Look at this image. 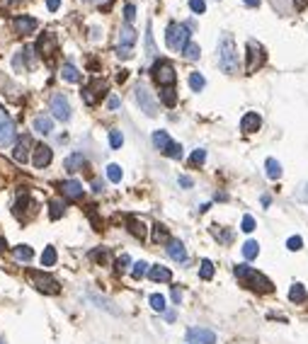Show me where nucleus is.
<instances>
[{
    "label": "nucleus",
    "instance_id": "obj_44",
    "mask_svg": "<svg viewBox=\"0 0 308 344\" xmlns=\"http://www.w3.org/2000/svg\"><path fill=\"white\" fill-rule=\"evenodd\" d=\"M163 155H167V158H172V160H180V158H182V155H184V153H182V145H180V143H175V141H172V143H170V148L165 150Z\"/></svg>",
    "mask_w": 308,
    "mask_h": 344
},
{
    "label": "nucleus",
    "instance_id": "obj_49",
    "mask_svg": "<svg viewBox=\"0 0 308 344\" xmlns=\"http://www.w3.org/2000/svg\"><path fill=\"white\" fill-rule=\"evenodd\" d=\"M129 264H131V259H129V254H122L119 259H117V274H124L129 269Z\"/></svg>",
    "mask_w": 308,
    "mask_h": 344
},
{
    "label": "nucleus",
    "instance_id": "obj_17",
    "mask_svg": "<svg viewBox=\"0 0 308 344\" xmlns=\"http://www.w3.org/2000/svg\"><path fill=\"white\" fill-rule=\"evenodd\" d=\"M29 148H32V136H29V133L19 136V138H17V145H15V150H12V158H15V163H19V165L27 163V158H29Z\"/></svg>",
    "mask_w": 308,
    "mask_h": 344
},
{
    "label": "nucleus",
    "instance_id": "obj_59",
    "mask_svg": "<svg viewBox=\"0 0 308 344\" xmlns=\"http://www.w3.org/2000/svg\"><path fill=\"white\" fill-rule=\"evenodd\" d=\"M127 78H129V71H119V75H117V80H119V83H124Z\"/></svg>",
    "mask_w": 308,
    "mask_h": 344
},
{
    "label": "nucleus",
    "instance_id": "obj_60",
    "mask_svg": "<svg viewBox=\"0 0 308 344\" xmlns=\"http://www.w3.org/2000/svg\"><path fill=\"white\" fill-rule=\"evenodd\" d=\"M243 2H245V5H248V7H257V5H260V2H262V0H243Z\"/></svg>",
    "mask_w": 308,
    "mask_h": 344
},
{
    "label": "nucleus",
    "instance_id": "obj_13",
    "mask_svg": "<svg viewBox=\"0 0 308 344\" xmlns=\"http://www.w3.org/2000/svg\"><path fill=\"white\" fill-rule=\"evenodd\" d=\"M187 342L189 344H216V332L206 327H192L187 330Z\"/></svg>",
    "mask_w": 308,
    "mask_h": 344
},
{
    "label": "nucleus",
    "instance_id": "obj_4",
    "mask_svg": "<svg viewBox=\"0 0 308 344\" xmlns=\"http://www.w3.org/2000/svg\"><path fill=\"white\" fill-rule=\"evenodd\" d=\"M27 279L32 281V286L46 296H58L61 293V284L56 281L51 274H46L44 269H27Z\"/></svg>",
    "mask_w": 308,
    "mask_h": 344
},
{
    "label": "nucleus",
    "instance_id": "obj_14",
    "mask_svg": "<svg viewBox=\"0 0 308 344\" xmlns=\"http://www.w3.org/2000/svg\"><path fill=\"white\" fill-rule=\"evenodd\" d=\"M51 158H54V150L49 145H44V143L34 145V150H32V165H34L36 170H44L46 165L51 163Z\"/></svg>",
    "mask_w": 308,
    "mask_h": 344
},
{
    "label": "nucleus",
    "instance_id": "obj_21",
    "mask_svg": "<svg viewBox=\"0 0 308 344\" xmlns=\"http://www.w3.org/2000/svg\"><path fill=\"white\" fill-rule=\"evenodd\" d=\"M148 279H151V281H155V284H170V281H172V272H170L167 267H160V264H155V267H151V272H148Z\"/></svg>",
    "mask_w": 308,
    "mask_h": 344
},
{
    "label": "nucleus",
    "instance_id": "obj_39",
    "mask_svg": "<svg viewBox=\"0 0 308 344\" xmlns=\"http://www.w3.org/2000/svg\"><path fill=\"white\" fill-rule=\"evenodd\" d=\"M90 259L92 262H97V264H107L109 262V252L105 250V247H95L90 252Z\"/></svg>",
    "mask_w": 308,
    "mask_h": 344
},
{
    "label": "nucleus",
    "instance_id": "obj_26",
    "mask_svg": "<svg viewBox=\"0 0 308 344\" xmlns=\"http://www.w3.org/2000/svg\"><path fill=\"white\" fill-rule=\"evenodd\" d=\"M61 78H63L66 83H80V73H78V68L73 66L71 61L61 66Z\"/></svg>",
    "mask_w": 308,
    "mask_h": 344
},
{
    "label": "nucleus",
    "instance_id": "obj_56",
    "mask_svg": "<svg viewBox=\"0 0 308 344\" xmlns=\"http://www.w3.org/2000/svg\"><path fill=\"white\" fill-rule=\"evenodd\" d=\"M306 5H308V0H294V7L296 10H306Z\"/></svg>",
    "mask_w": 308,
    "mask_h": 344
},
{
    "label": "nucleus",
    "instance_id": "obj_6",
    "mask_svg": "<svg viewBox=\"0 0 308 344\" xmlns=\"http://www.w3.org/2000/svg\"><path fill=\"white\" fill-rule=\"evenodd\" d=\"M265 61H267V54H265L262 44L255 41V39H250V41H248V56H245V71L257 73L262 66H265Z\"/></svg>",
    "mask_w": 308,
    "mask_h": 344
},
{
    "label": "nucleus",
    "instance_id": "obj_47",
    "mask_svg": "<svg viewBox=\"0 0 308 344\" xmlns=\"http://www.w3.org/2000/svg\"><path fill=\"white\" fill-rule=\"evenodd\" d=\"M204 160H206V150H204V148H197V150L192 153V158H189L192 165H204Z\"/></svg>",
    "mask_w": 308,
    "mask_h": 344
},
{
    "label": "nucleus",
    "instance_id": "obj_43",
    "mask_svg": "<svg viewBox=\"0 0 308 344\" xmlns=\"http://www.w3.org/2000/svg\"><path fill=\"white\" fill-rule=\"evenodd\" d=\"M211 233H214L221 242H226V245H228V242H233V233H231V230H221L218 226H211Z\"/></svg>",
    "mask_w": 308,
    "mask_h": 344
},
{
    "label": "nucleus",
    "instance_id": "obj_7",
    "mask_svg": "<svg viewBox=\"0 0 308 344\" xmlns=\"http://www.w3.org/2000/svg\"><path fill=\"white\" fill-rule=\"evenodd\" d=\"M136 29L131 27V24H124L122 29H119V46H117V56L119 58H131L134 56V44H136Z\"/></svg>",
    "mask_w": 308,
    "mask_h": 344
},
{
    "label": "nucleus",
    "instance_id": "obj_46",
    "mask_svg": "<svg viewBox=\"0 0 308 344\" xmlns=\"http://www.w3.org/2000/svg\"><path fill=\"white\" fill-rule=\"evenodd\" d=\"M240 230H243V233H253V230H255V218L250 216V214H245V216H243Z\"/></svg>",
    "mask_w": 308,
    "mask_h": 344
},
{
    "label": "nucleus",
    "instance_id": "obj_23",
    "mask_svg": "<svg viewBox=\"0 0 308 344\" xmlns=\"http://www.w3.org/2000/svg\"><path fill=\"white\" fill-rule=\"evenodd\" d=\"M170 143H172V138H170V133H167V131H163V128L153 131V145H155L160 153H165V150L170 148Z\"/></svg>",
    "mask_w": 308,
    "mask_h": 344
},
{
    "label": "nucleus",
    "instance_id": "obj_3",
    "mask_svg": "<svg viewBox=\"0 0 308 344\" xmlns=\"http://www.w3.org/2000/svg\"><path fill=\"white\" fill-rule=\"evenodd\" d=\"M151 75L155 80V85L163 90V88H175L177 83V73H175V66L167 61V58H155V63L151 66Z\"/></svg>",
    "mask_w": 308,
    "mask_h": 344
},
{
    "label": "nucleus",
    "instance_id": "obj_32",
    "mask_svg": "<svg viewBox=\"0 0 308 344\" xmlns=\"http://www.w3.org/2000/svg\"><path fill=\"white\" fill-rule=\"evenodd\" d=\"M204 85H206V78H204L199 71L189 73V88H192V92H201Z\"/></svg>",
    "mask_w": 308,
    "mask_h": 344
},
{
    "label": "nucleus",
    "instance_id": "obj_34",
    "mask_svg": "<svg viewBox=\"0 0 308 344\" xmlns=\"http://www.w3.org/2000/svg\"><path fill=\"white\" fill-rule=\"evenodd\" d=\"M148 272H151V269H148V264H146L144 259H141V262H134V267H131V276H134L136 281H141L144 276H148Z\"/></svg>",
    "mask_w": 308,
    "mask_h": 344
},
{
    "label": "nucleus",
    "instance_id": "obj_38",
    "mask_svg": "<svg viewBox=\"0 0 308 344\" xmlns=\"http://www.w3.org/2000/svg\"><path fill=\"white\" fill-rule=\"evenodd\" d=\"M56 259H58V254H56L54 247H44V252H41V267H54Z\"/></svg>",
    "mask_w": 308,
    "mask_h": 344
},
{
    "label": "nucleus",
    "instance_id": "obj_18",
    "mask_svg": "<svg viewBox=\"0 0 308 344\" xmlns=\"http://www.w3.org/2000/svg\"><path fill=\"white\" fill-rule=\"evenodd\" d=\"M260 126H262V116L257 112H248L240 119V131L243 133H255V131H260Z\"/></svg>",
    "mask_w": 308,
    "mask_h": 344
},
{
    "label": "nucleus",
    "instance_id": "obj_53",
    "mask_svg": "<svg viewBox=\"0 0 308 344\" xmlns=\"http://www.w3.org/2000/svg\"><path fill=\"white\" fill-rule=\"evenodd\" d=\"M107 107L112 109V112H114V109H119V107H122V100H119L117 95H109V100H107Z\"/></svg>",
    "mask_w": 308,
    "mask_h": 344
},
{
    "label": "nucleus",
    "instance_id": "obj_36",
    "mask_svg": "<svg viewBox=\"0 0 308 344\" xmlns=\"http://www.w3.org/2000/svg\"><path fill=\"white\" fill-rule=\"evenodd\" d=\"M257 254H260V245H257L255 240H248V242L243 245V257L250 262V259H255Z\"/></svg>",
    "mask_w": 308,
    "mask_h": 344
},
{
    "label": "nucleus",
    "instance_id": "obj_52",
    "mask_svg": "<svg viewBox=\"0 0 308 344\" xmlns=\"http://www.w3.org/2000/svg\"><path fill=\"white\" fill-rule=\"evenodd\" d=\"M296 199L301 201V204H308V182L306 184H301V189L296 192Z\"/></svg>",
    "mask_w": 308,
    "mask_h": 344
},
{
    "label": "nucleus",
    "instance_id": "obj_22",
    "mask_svg": "<svg viewBox=\"0 0 308 344\" xmlns=\"http://www.w3.org/2000/svg\"><path fill=\"white\" fill-rule=\"evenodd\" d=\"M88 298H90L100 310H107L112 315H119V308H114V303H112L109 298H105V296H100V293H95V291H88Z\"/></svg>",
    "mask_w": 308,
    "mask_h": 344
},
{
    "label": "nucleus",
    "instance_id": "obj_57",
    "mask_svg": "<svg viewBox=\"0 0 308 344\" xmlns=\"http://www.w3.org/2000/svg\"><path fill=\"white\" fill-rule=\"evenodd\" d=\"M180 184H182V187H187V189H189V187H192L194 182L189 180V177H184V175H182V177H180Z\"/></svg>",
    "mask_w": 308,
    "mask_h": 344
},
{
    "label": "nucleus",
    "instance_id": "obj_41",
    "mask_svg": "<svg viewBox=\"0 0 308 344\" xmlns=\"http://www.w3.org/2000/svg\"><path fill=\"white\" fill-rule=\"evenodd\" d=\"M49 209H51V211H49V216H51V221H58V218L63 216V204H61L58 199L49 201Z\"/></svg>",
    "mask_w": 308,
    "mask_h": 344
},
{
    "label": "nucleus",
    "instance_id": "obj_29",
    "mask_svg": "<svg viewBox=\"0 0 308 344\" xmlns=\"http://www.w3.org/2000/svg\"><path fill=\"white\" fill-rule=\"evenodd\" d=\"M160 102H163L165 107H175V105H177V90H175V88H163V90H160Z\"/></svg>",
    "mask_w": 308,
    "mask_h": 344
},
{
    "label": "nucleus",
    "instance_id": "obj_25",
    "mask_svg": "<svg viewBox=\"0 0 308 344\" xmlns=\"http://www.w3.org/2000/svg\"><path fill=\"white\" fill-rule=\"evenodd\" d=\"M32 126H34L36 133H41V136H49V133L54 131V119H51V116H36Z\"/></svg>",
    "mask_w": 308,
    "mask_h": 344
},
{
    "label": "nucleus",
    "instance_id": "obj_35",
    "mask_svg": "<svg viewBox=\"0 0 308 344\" xmlns=\"http://www.w3.org/2000/svg\"><path fill=\"white\" fill-rule=\"evenodd\" d=\"M146 56H148V58H155V56H158L155 41H153V34H151V24L146 27Z\"/></svg>",
    "mask_w": 308,
    "mask_h": 344
},
{
    "label": "nucleus",
    "instance_id": "obj_27",
    "mask_svg": "<svg viewBox=\"0 0 308 344\" xmlns=\"http://www.w3.org/2000/svg\"><path fill=\"white\" fill-rule=\"evenodd\" d=\"M308 293H306V286L304 284H294L289 289V301L291 303H306Z\"/></svg>",
    "mask_w": 308,
    "mask_h": 344
},
{
    "label": "nucleus",
    "instance_id": "obj_42",
    "mask_svg": "<svg viewBox=\"0 0 308 344\" xmlns=\"http://www.w3.org/2000/svg\"><path fill=\"white\" fill-rule=\"evenodd\" d=\"M122 143H124V136H122V131H119V128H112V131H109V145L117 150V148H122Z\"/></svg>",
    "mask_w": 308,
    "mask_h": 344
},
{
    "label": "nucleus",
    "instance_id": "obj_61",
    "mask_svg": "<svg viewBox=\"0 0 308 344\" xmlns=\"http://www.w3.org/2000/svg\"><path fill=\"white\" fill-rule=\"evenodd\" d=\"M102 189H105V187H102V184H100V182H95V184H92V192H97V194H100V192H102Z\"/></svg>",
    "mask_w": 308,
    "mask_h": 344
},
{
    "label": "nucleus",
    "instance_id": "obj_16",
    "mask_svg": "<svg viewBox=\"0 0 308 344\" xmlns=\"http://www.w3.org/2000/svg\"><path fill=\"white\" fill-rule=\"evenodd\" d=\"M61 194H63L66 199L78 201V199H83V194H85V187H83V184H80L78 180H63V182H61Z\"/></svg>",
    "mask_w": 308,
    "mask_h": 344
},
{
    "label": "nucleus",
    "instance_id": "obj_24",
    "mask_svg": "<svg viewBox=\"0 0 308 344\" xmlns=\"http://www.w3.org/2000/svg\"><path fill=\"white\" fill-rule=\"evenodd\" d=\"M83 165H85V155H83V153H71V155L63 160V167H66L68 172H78V170H83Z\"/></svg>",
    "mask_w": 308,
    "mask_h": 344
},
{
    "label": "nucleus",
    "instance_id": "obj_40",
    "mask_svg": "<svg viewBox=\"0 0 308 344\" xmlns=\"http://www.w3.org/2000/svg\"><path fill=\"white\" fill-rule=\"evenodd\" d=\"M122 177H124V172H122V167H119V165H107V180L109 182H114V184H117V182H122Z\"/></svg>",
    "mask_w": 308,
    "mask_h": 344
},
{
    "label": "nucleus",
    "instance_id": "obj_9",
    "mask_svg": "<svg viewBox=\"0 0 308 344\" xmlns=\"http://www.w3.org/2000/svg\"><path fill=\"white\" fill-rule=\"evenodd\" d=\"M80 95H83V102H85L88 107H95V105H97V102H100V100L107 95V85H105L100 78H92L90 83L83 88V92H80Z\"/></svg>",
    "mask_w": 308,
    "mask_h": 344
},
{
    "label": "nucleus",
    "instance_id": "obj_63",
    "mask_svg": "<svg viewBox=\"0 0 308 344\" xmlns=\"http://www.w3.org/2000/svg\"><path fill=\"white\" fill-rule=\"evenodd\" d=\"M88 2H102V0H88Z\"/></svg>",
    "mask_w": 308,
    "mask_h": 344
},
{
    "label": "nucleus",
    "instance_id": "obj_28",
    "mask_svg": "<svg viewBox=\"0 0 308 344\" xmlns=\"http://www.w3.org/2000/svg\"><path fill=\"white\" fill-rule=\"evenodd\" d=\"M12 254H15L17 262H24V264H27V262L34 257V250H32L29 245H17V247H12Z\"/></svg>",
    "mask_w": 308,
    "mask_h": 344
},
{
    "label": "nucleus",
    "instance_id": "obj_48",
    "mask_svg": "<svg viewBox=\"0 0 308 344\" xmlns=\"http://www.w3.org/2000/svg\"><path fill=\"white\" fill-rule=\"evenodd\" d=\"M287 247H289L291 252H299V250L304 247V240H301L299 235H291L289 240H287Z\"/></svg>",
    "mask_w": 308,
    "mask_h": 344
},
{
    "label": "nucleus",
    "instance_id": "obj_20",
    "mask_svg": "<svg viewBox=\"0 0 308 344\" xmlns=\"http://www.w3.org/2000/svg\"><path fill=\"white\" fill-rule=\"evenodd\" d=\"M165 252H167L170 259H175V262H187V250H184V245H182L180 240H175V237L167 242Z\"/></svg>",
    "mask_w": 308,
    "mask_h": 344
},
{
    "label": "nucleus",
    "instance_id": "obj_11",
    "mask_svg": "<svg viewBox=\"0 0 308 344\" xmlns=\"http://www.w3.org/2000/svg\"><path fill=\"white\" fill-rule=\"evenodd\" d=\"M136 102L141 105V112H146L148 116H155V114H158V102L153 100V95L146 90L144 85L136 88Z\"/></svg>",
    "mask_w": 308,
    "mask_h": 344
},
{
    "label": "nucleus",
    "instance_id": "obj_31",
    "mask_svg": "<svg viewBox=\"0 0 308 344\" xmlns=\"http://www.w3.org/2000/svg\"><path fill=\"white\" fill-rule=\"evenodd\" d=\"M170 240H172V237L167 233V228H165L163 223H155V226H153V242H165V245H167Z\"/></svg>",
    "mask_w": 308,
    "mask_h": 344
},
{
    "label": "nucleus",
    "instance_id": "obj_8",
    "mask_svg": "<svg viewBox=\"0 0 308 344\" xmlns=\"http://www.w3.org/2000/svg\"><path fill=\"white\" fill-rule=\"evenodd\" d=\"M36 54L41 61H46L49 66H51V61H54V56L58 54V41H56V36L51 32H46V34L39 36V41H36Z\"/></svg>",
    "mask_w": 308,
    "mask_h": 344
},
{
    "label": "nucleus",
    "instance_id": "obj_50",
    "mask_svg": "<svg viewBox=\"0 0 308 344\" xmlns=\"http://www.w3.org/2000/svg\"><path fill=\"white\" fill-rule=\"evenodd\" d=\"M189 10H192L194 15H201V12L206 10V2H204V0H189Z\"/></svg>",
    "mask_w": 308,
    "mask_h": 344
},
{
    "label": "nucleus",
    "instance_id": "obj_5",
    "mask_svg": "<svg viewBox=\"0 0 308 344\" xmlns=\"http://www.w3.org/2000/svg\"><path fill=\"white\" fill-rule=\"evenodd\" d=\"M189 29L184 27V22H170L167 24V34H165V44L172 49V51H182L192 39H189Z\"/></svg>",
    "mask_w": 308,
    "mask_h": 344
},
{
    "label": "nucleus",
    "instance_id": "obj_51",
    "mask_svg": "<svg viewBox=\"0 0 308 344\" xmlns=\"http://www.w3.org/2000/svg\"><path fill=\"white\" fill-rule=\"evenodd\" d=\"M124 19H127V24H131V22L136 19V7H134L131 2H127V5H124Z\"/></svg>",
    "mask_w": 308,
    "mask_h": 344
},
{
    "label": "nucleus",
    "instance_id": "obj_12",
    "mask_svg": "<svg viewBox=\"0 0 308 344\" xmlns=\"http://www.w3.org/2000/svg\"><path fill=\"white\" fill-rule=\"evenodd\" d=\"M51 112H54V119L58 121H68L71 119V105H68V100H66V95H54L51 97Z\"/></svg>",
    "mask_w": 308,
    "mask_h": 344
},
{
    "label": "nucleus",
    "instance_id": "obj_55",
    "mask_svg": "<svg viewBox=\"0 0 308 344\" xmlns=\"http://www.w3.org/2000/svg\"><path fill=\"white\" fill-rule=\"evenodd\" d=\"M172 301H175L177 306L182 303V293H180V289H177V286H172Z\"/></svg>",
    "mask_w": 308,
    "mask_h": 344
},
{
    "label": "nucleus",
    "instance_id": "obj_62",
    "mask_svg": "<svg viewBox=\"0 0 308 344\" xmlns=\"http://www.w3.org/2000/svg\"><path fill=\"white\" fill-rule=\"evenodd\" d=\"M2 250H5V237L0 235V252H2Z\"/></svg>",
    "mask_w": 308,
    "mask_h": 344
},
{
    "label": "nucleus",
    "instance_id": "obj_19",
    "mask_svg": "<svg viewBox=\"0 0 308 344\" xmlns=\"http://www.w3.org/2000/svg\"><path fill=\"white\" fill-rule=\"evenodd\" d=\"M127 228H129V233L136 237V240H146V235H148L146 223L141 221V218H136V216H129L127 218Z\"/></svg>",
    "mask_w": 308,
    "mask_h": 344
},
{
    "label": "nucleus",
    "instance_id": "obj_15",
    "mask_svg": "<svg viewBox=\"0 0 308 344\" xmlns=\"http://www.w3.org/2000/svg\"><path fill=\"white\" fill-rule=\"evenodd\" d=\"M36 27H39V22H36L34 17H29V15H17V17L12 19V29H15V34H19V36L34 34Z\"/></svg>",
    "mask_w": 308,
    "mask_h": 344
},
{
    "label": "nucleus",
    "instance_id": "obj_10",
    "mask_svg": "<svg viewBox=\"0 0 308 344\" xmlns=\"http://www.w3.org/2000/svg\"><path fill=\"white\" fill-rule=\"evenodd\" d=\"M17 131H15V121L7 116V112L0 109V145H10L15 141Z\"/></svg>",
    "mask_w": 308,
    "mask_h": 344
},
{
    "label": "nucleus",
    "instance_id": "obj_37",
    "mask_svg": "<svg viewBox=\"0 0 308 344\" xmlns=\"http://www.w3.org/2000/svg\"><path fill=\"white\" fill-rule=\"evenodd\" d=\"M199 276L204 279V281L214 279V262H211V259H201V264H199Z\"/></svg>",
    "mask_w": 308,
    "mask_h": 344
},
{
    "label": "nucleus",
    "instance_id": "obj_33",
    "mask_svg": "<svg viewBox=\"0 0 308 344\" xmlns=\"http://www.w3.org/2000/svg\"><path fill=\"white\" fill-rule=\"evenodd\" d=\"M182 56L187 58V61H197L201 56V49H199V44H194V41H189L184 49H182Z\"/></svg>",
    "mask_w": 308,
    "mask_h": 344
},
{
    "label": "nucleus",
    "instance_id": "obj_1",
    "mask_svg": "<svg viewBox=\"0 0 308 344\" xmlns=\"http://www.w3.org/2000/svg\"><path fill=\"white\" fill-rule=\"evenodd\" d=\"M233 272H236L238 281H240L245 289L255 291V293H272V291H274L272 281H270V279H267L262 272H257V269L248 267V264H238Z\"/></svg>",
    "mask_w": 308,
    "mask_h": 344
},
{
    "label": "nucleus",
    "instance_id": "obj_2",
    "mask_svg": "<svg viewBox=\"0 0 308 344\" xmlns=\"http://www.w3.org/2000/svg\"><path fill=\"white\" fill-rule=\"evenodd\" d=\"M238 66H240V61H238L236 41L231 34H223L218 41V68L228 75H233V73H238Z\"/></svg>",
    "mask_w": 308,
    "mask_h": 344
},
{
    "label": "nucleus",
    "instance_id": "obj_54",
    "mask_svg": "<svg viewBox=\"0 0 308 344\" xmlns=\"http://www.w3.org/2000/svg\"><path fill=\"white\" fill-rule=\"evenodd\" d=\"M46 7H49L51 12H56V10L61 7V0H46Z\"/></svg>",
    "mask_w": 308,
    "mask_h": 344
},
{
    "label": "nucleus",
    "instance_id": "obj_30",
    "mask_svg": "<svg viewBox=\"0 0 308 344\" xmlns=\"http://www.w3.org/2000/svg\"><path fill=\"white\" fill-rule=\"evenodd\" d=\"M265 172H267L270 180H279V177H282V165H279V160L267 158V163H265Z\"/></svg>",
    "mask_w": 308,
    "mask_h": 344
},
{
    "label": "nucleus",
    "instance_id": "obj_58",
    "mask_svg": "<svg viewBox=\"0 0 308 344\" xmlns=\"http://www.w3.org/2000/svg\"><path fill=\"white\" fill-rule=\"evenodd\" d=\"M165 320L172 323V320H175V310H165Z\"/></svg>",
    "mask_w": 308,
    "mask_h": 344
},
{
    "label": "nucleus",
    "instance_id": "obj_45",
    "mask_svg": "<svg viewBox=\"0 0 308 344\" xmlns=\"http://www.w3.org/2000/svg\"><path fill=\"white\" fill-rule=\"evenodd\" d=\"M151 308L158 310V313H165V296H160V293H153V296H151Z\"/></svg>",
    "mask_w": 308,
    "mask_h": 344
}]
</instances>
